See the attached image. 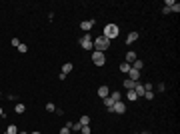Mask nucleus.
Returning <instances> with one entry per match:
<instances>
[{
  "instance_id": "nucleus-1",
  "label": "nucleus",
  "mask_w": 180,
  "mask_h": 134,
  "mask_svg": "<svg viewBox=\"0 0 180 134\" xmlns=\"http://www.w3.org/2000/svg\"><path fill=\"white\" fill-rule=\"evenodd\" d=\"M120 28L116 26V24H112V22H108V24H104V32H102V36L104 38H108V40H114L116 36H118Z\"/></svg>"
},
{
  "instance_id": "nucleus-2",
  "label": "nucleus",
  "mask_w": 180,
  "mask_h": 134,
  "mask_svg": "<svg viewBox=\"0 0 180 134\" xmlns=\"http://www.w3.org/2000/svg\"><path fill=\"white\" fill-rule=\"evenodd\" d=\"M110 48V40L104 38V36H96L94 38V50H98V52H104Z\"/></svg>"
},
{
  "instance_id": "nucleus-3",
  "label": "nucleus",
  "mask_w": 180,
  "mask_h": 134,
  "mask_svg": "<svg viewBox=\"0 0 180 134\" xmlns=\"http://www.w3.org/2000/svg\"><path fill=\"white\" fill-rule=\"evenodd\" d=\"M80 48H84V50H94V38L90 34H84V36L80 38Z\"/></svg>"
},
{
  "instance_id": "nucleus-4",
  "label": "nucleus",
  "mask_w": 180,
  "mask_h": 134,
  "mask_svg": "<svg viewBox=\"0 0 180 134\" xmlns=\"http://www.w3.org/2000/svg\"><path fill=\"white\" fill-rule=\"evenodd\" d=\"M92 62L96 64V66H104V64H106V56H104V52L94 50L92 52Z\"/></svg>"
},
{
  "instance_id": "nucleus-5",
  "label": "nucleus",
  "mask_w": 180,
  "mask_h": 134,
  "mask_svg": "<svg viewBox=\"0 0 180 134\" xmlns=\"http://www.w3.org/2000/svg\"><path fill=\"white\" fill-rule=\"evenodd\" d=\"M108 110H110V112H114V114H124V112H126V104L118 100V102H114Z\"/></svg>"
},
{
  "instance_id": "nucleus-6",
  "label": "nucleus",
  "mask_w": 180,
  "mask_h": 134,
  "mask_svg": "<svg viewBox=\"0 0 180 134\" xmlns=\"http://www.w3.org/2000/svg\"><path fill=\"white\" fill-rule=\"evenodd\" d=\"M94 26V20H84V22H80V28H82V30H84V32H90V28Z\"/></svg>"
},
{
  "instance_id": "nucleus-7",
  "label": "nucleus",
  "mask_w": 180,
  "mask_h": 134,
  "mask_svg": "<svg viewBox=\"0 0 180 134\" xmlns=\"http://www.w3.org/2000/svg\"><path fill=\"white\" fill-rule=\"evenodd\" d=\"M134 92H136V96H144V92H146V90H144V84L136 82V84H134Z\"/></svg>"
},
{
  "instance_id": "nucleus-8",
  "label": "nucleus",
  "mask_w": 180,
  "mask_h": 134,
  "mask_svg": "<svg viewBox=\"0 0 180 134\" xmlns=\"http://www.w3.org/2000/svg\"><path fill=\"white\" fill-rule=\"evenodd\" d=\"M128 78H130V80H134V82H138L140 80V70H130V72H128Z\"/></svg>"
},
{
  "instance_id": "nucleus-9",
  "label": "nucleus",
  "mask_w": 180,
  "mask_h": 134,
  "mask_svg": "<svg viewBox=\"0 0 180 134\" xmlns=\"http://www.w3.org/2000/svg\"><path fill=\"white\" fill-rule=\"evenodd\" d=\"M14 112L16 114H24L26 112V106H24L22 102H16V104H14Z\"/></svg>"
},
{
  "instance_id": "nucleus-10",
  "label": "nucleus",
  "mask_w": 180,
  "mask_h": 134,
  "mask_svg": "<svg viewBox=\"0 0 180 134\" xmlns=\"http://www.w3.org/2000/svg\"><path fill=\"white\" fill-rule=\"evenodd\" d=\"M136 40H138V32H130L126 36V44H134Z\"/></svg>"
},
{
  "instance_id": "nucleus-11",
  "label": "nucleus",
  "mask_w": 180,
  "mask_h": 134,
  "mask_svg": "<svg viewBox=\"0 0 180 134\" xmlns=\"http://www.w3.org/2000/svg\"><path fill=\"white\" fill-rule=\"evenodd\" d=\"M108 94H110V88H108V86H100L98 88V96H100V98H106Z\"/></svg>"
},
{
  "instance_id": "nucleus-12",
  "label": "nucleus",
  "mask_w": 180,
  "mask_h": 134,
  "mask_svg": "<svg viewBox=\"0 0 180 134\" xmlns=\"http://www.w3.org/2000/svg\"><path fill=\"white\" fill-rule=\"evenodd\" d=\"M134 84H136V82H134V80H130V78H126V80L122 82V86L126 88V90H134Z\"/></svg>"
},
{
  "instance_id": "nucleus-13",
  "label": "nucleus",
  "mask_w": 180,
  "mask_h": 134,
  "mask_svg": "<svg viewBox=\"0 0 180 134\" xmlns=\"http://www.w3.org/2000/svg\"><path fill=\"white\" fill-rule=\"evenodd\" d=\"M130 70H132V64H128V62H122V64H120V72L128 74Z\"/></svg>"
},
{
  "instance_id": "nucleus-14",
  "label": "nucleus",
  "mask_w": 180,
  "mask_h": 134,
  "mask_svg": "<svg viewBox=\"0 0 180 134\" xmlns=\"http://www.w3.org/2000/svg\"><path fill=\"white\" fill-rule=\"evenodd\" d=\"M134 60H136V52H132V50H128V54H126V60H124V62H128V64H132Z\"/></svg>"
},
{
  "instance_id": "nucleus-15",
  "label": "nucleus",
  "mask_w": 180,
  "mask_h": 134,
  "mask_svg": "<svg viewBox=\"0 0 180 134\" xmlns=\"http://www.w3.org/2000/svg\"><path fill=\"white\" fill-rule=\"evenodd\" d=\"M72 62H66V64H64V66H62V74H70L72 72Z\"/></svg>"
},
{
  "instance_id": "nucleus-16",
  "label": "nucleus",
  "mask_w": 180,
  "mask_h": 134,
  "mask_svg": "<svg viewBox=\"0 0 180 134\" xmlns=\"http://www.w3.org/2000/svg\"><path fill=\"white\" fill-rule=\"evenodd\" d=\"M108 96H110V100H112V102H118V100H120V96H122V94H120L118 90H114V92H112V94H108Z\"/></svg>"
},
{
  "instance_id": "nucleus-17",
  "label": "nucleus",
  "mask_w": 180,
  "mask_h": 134,
  "mask_svg": "<svg viewBox=\"0 0 180 134\" xmlns=\"http://www.w3.org/2000/svg\"><path fill=\"white\" fill-rule=\"evenodd\" d=\"M142 66H144V62H142V60H138V58H136V60L132 62V68H134V70H140Z\"/></svg>"
},
{
  "instance_id": "nucleus-18",
  "label": "nucleus",
  "mask_w": 180,
  "mask_h": 134,
  "mask_svg": "<svg viewBox=\"0 0 180 134\" xmlns=\"http://www.w3.org/2000/svg\"><path fill=\"white\" fill-rule=\"evenodd\" d=\"M78 124H80V126H88V124H90V116H82Z\"/></svg>"
},
{
  "instance_id": "nucleus-19",
  "label": "nucleus",
  "mask_w": 180,
  "mask_h": 134,
  "mask_svg": "<svg viewBox=\"0 0 180 134\" xmlns=\"http://www.w3.org/2000/svg\"><path fill=\"white\" fill-rule=\"evenodd\" d=\"M4 134H18V128L14 126V124H10V126L6 128V132H4Z\"/></svg>"
},
{
  "instance_id": "nucleus-20",
  "label": "nucleus",
  "mask_w": 180,
  "mask_h": 134,
  "mask_svg": "<svg viewBox=\"0 0 180 134\" xmlns=\"http://www.w3.org/2000/svg\"><path fill=\"white\" fill-rule=\"evenodd\" d=\"M126 96H128V100H136V98H138V96H136V92H134V90H126Z\"/></svg>"
},
{
  "instance_id": "nucleus-21",
  "label": "nucleus",
  "mask_w": 180,
  "mask_h": 134,
  "mask_svg": "<svg viewBox=\"0 0 180 134\" xmlns=\"http://www.w3.org/2000/svg\"><path fill=\"white\" fill-rule=\"evenodd\" d=\"M170 12H176V14L180 12V4H178V2H174L172 6H170Z\"/></svg>"
},
{
  "instance_id": "nucleus-22",
  "label": "nucleus",
  "mask_w": 180,
  "mask_h": 134,
  "mask_svg": "<svg viewBox=\"0 0 180 134\" xmlns=\"http://www.w3.org/2000/svg\"><path fill=\"white\" fill-rule=\"evenodd\" d=\"M102 102H104V106H106V108H110V106L114 104V102L110 100V96H106V98H102Z\"/></svg>"
},
{
  "instance_id": "nucleus-23",
  "label": "nucleus",
  "mask_w": 180,
  "mask_h": 134,
  "mask_svg": "<svg viewBox=\"0 0 180 134\" xmlns=\"http://www.w3.org/2000/svg\"><path fill=\"white\" fill-rule=\"evenodd\" d=\"M144 98H146V100H152V98H154V92H152V90H146V92H144Z\"/></svg>"
},
{
  "instance_id": "nucleus-24",
  "label": "nucleus",
  "mask_w": 180,
  "mask_h": 134,
  "mask_svg": "<svg viewBox=\"0 0 180 134\" xmlns=\"http://www.w3.org/2000/svg\"><path fill=\"white\" fill-rule=\"evenodd\" d=\"M18 50H20V52H22V54H24V52H28V46H26V44H22V42H20Z\"/></svg>"
},
{
  "instance_id": "nucleus-25",
  "label": "nucleus",
  "mask_w": 180,
  "mask_h": 134,
  "mask_svg": "<svg viewBox=\"0 0 180 134\" xmlns=\"http://www.w3.org/2000/svg\"><path fill=\"white\" fill-rule=\"evenodd\" d=\"M46 110H48V112H54V110H56V106H54L52 102H48V104H46Z\"/></svg>"
},
{
  "instance_id": "nucleus-26",
  "label": "nucleus",
  "mask_w": 180,
  "mask_h": 134,
  "mask_svg": "<svg viewBox=\"0 0 180 134\" xmlns=\"http://www.w3.org/2000/svg\"><path fill=\"white\" fill-rule=\"evenodd\" d=\"M80 132L82 134H90V126H82L80 128Z\"/></svg>"
},
{
  "instance_id": "nucleus-27",
  "label": "nucleus",
  "mask_w": 180,
  "mask_h": 134,
  "mask_svg": "<svg viewBox=\"0 0 180 134\" xmlns=\"http://www.w3.org/2000/svg\"><path fill=\"white\" fill-rule=\"evenodd\" d=\"M58 134H70V128L68 126H64V128H60V132Z\"/></svg>"
},
{
  "instance_id": "nucleus-28",
  "label": "nucleus",
  "mask_w": 180,
  "mask_h": 134,
  "mask_svg": "<svg viewBox=\"0 0 180 134\" xmlns=\"http://www.w3.org/2000/svg\"><path fill=\"white\" fill-rule=\"evenodd\" d=\"M10 44H12V46H16V48H18V46H20V40H18V38H12V40H10Z\"/></svg>"
},
{
  "instance_id": "nucleus-29",
  "label": "nucleus",
  "mask_w": 180,
  "mask_h": 134,
  "mask_svg": "<svg viewBox=\"0 0 180 134\" xmlns=\"http://www.w3.org/2000/svg\"><path fill=\"white\" fill-rule=\"evenodd\" d=\"M154 88V84H150V82H146V84H144V90H152Z\"/></svg>"
},
{
  "instance_id": "nucleus-30",
  "label": "nucleus",
  "mask_w": 180,
  "mask_h": 134,
  "mask_svg": "<svg viewBox=\"0 0 180 134\" xmlns=\"http://www.w3.org/2000/svg\"><path fill=\"white\" fill-rule=\"evenodd\" d=\"M162 14H170V6H164V8H162Z\"/></svg>"
},
{
  "instance_id": "nucleus-31",
  "label": "nucleus",
  "mask_w": 180,
  "mask_h": 134,
  "mask_svg": "<svg viewBox=\"0 0 180 134\" xmlns=\"http://www.w3.org/2000/svg\"><path fill=\"white\" fill-rule=\"evenodd\" d=\"M0 116H4V110H2V108H0Z\"/></svg>"
},
{
  "instance_id": "nucleus-32",
  "label": "nucleus",
  "mask_w": 180,
  "mask_h": 134,
  "mask_svg": "<svg viewBox=\"0 0 180 134\" xmlns=\"http://www.w3.org/2000/svg\"><path fill=\"white\" fill-rule=\"evenodd\" d=\"M32 134H40V132H38V130H36V132H32Z\"/></svg>"
},
{
  "instance_id": "nucleus-33",
  "label": "nucleus",
  "mask_w": 180,
  "mask_h": 134,
  "mask_svg": "<svg viewBox=\"0 0 180 134\" xmlns=\"http://www.w3.org/2000/svg\"><path fill=\"white\" fill-rule=\"evenodd\" d=\"M20 134H28V132H20Z\"/></svg>"
},
{
  "instance_id": "nucleus-34",
  "label": "nucleus",
  "mask_w": 180,
  "mask_h": 134,
  "mask_svg": "<svg viewBox=\"0 0 180 134\" xmlns=\"http://www.w3.org/2000/svg\"><path fill=\"white\" fill-rule=\"evenodd\" d=\"M136 134H140V132H136Z\"/></svg>"
}]
</instances>
